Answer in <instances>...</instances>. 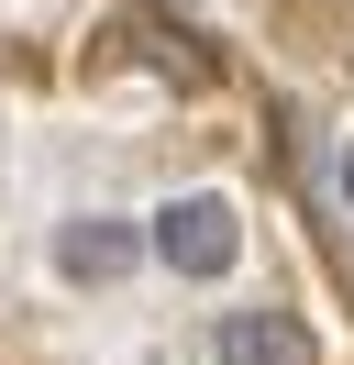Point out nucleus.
<instances>
[{"label":"nucleus","mask_w":354,"mask_h":365,"mask_svg":"<svg viewBox=\"0 0 354 365\" xmlns=\"http://www.w3.org/2000/svg\"><path fill=\"white\" fill-rule=\"evenodd\" d=\"M155 266H166V277H188V288L233 277V266H243V210L221 200V188L166 200V210H155Z\"/></svg>","instance_id":"obj_1"},{"label":"nucleus","mask_w":354,"mask_h":365,"mask_svg":"<svg viewBox=\"0 0 354 365\" xmlns=\"http://www.w3.org/2000/svg\"><path fill=\"white\" fill-rule=\"evenodd\" d=\"M211 365H321V343H310L299 310H221Z\"/></svg>","instance_id":"obj_2"},{"label":"nucleus","mask_w":354,"mask_h":365,"mask_svg":"<svg viewBox=\"0 0 354 365\" xmlns=\"http://www.w3.org/2000/svg\"><path fill=\"white\" fill-rule=\"evenodd\" d=\"M133 255H155V232L111 222V210H88V222H66V232H56V266H66V277H88V288H111Z\"/></svg>","instance_id":"obj_3"},{"label":"nucleus","mask_w":354,"mask_h":365,"mask_svg":"<svg viewBox=\"0 0 354 365\" xmlns=\"http://www.w3.org/2000/svg\"><path fill=\"white\" fill-rule=\"evenodd\" d=\"M332 188H343V210H354V144H343V166H332Z\"/></svg>","instance_id":"obj_4"}]
</instances>
